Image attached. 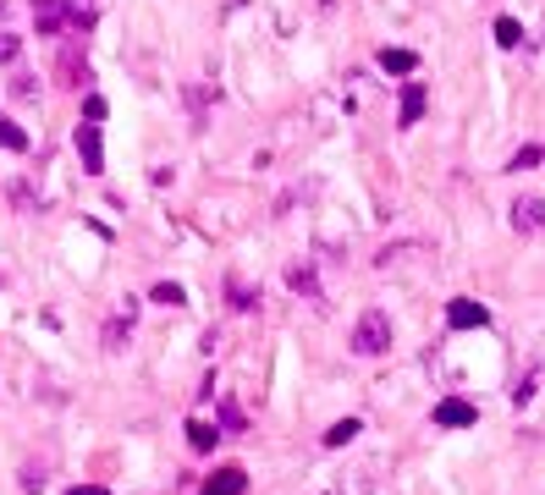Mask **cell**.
I'll return each mask as SVG.
<instances>
[{"instance_id":"obj_22","label":"cell","mask_w":545,"mask_h":495,"mask_svg":"<svg viewBox=\"0 0 545 495\" xmlns=\"http://www.w3.org/2000/svg\"><path fill=\"white\" fill-rule=\"evenodd\" d=\"M534 380H540V375L529 369V375H523V380L512 386V407H529V402H534Z\"/></svg>"},{"instance_id":"obj_9","label":"cell","mask_w":545,"mask_h":495,"mask_svg":"<svg viewBox=\"0 0 545 495\" xmlns=\"http://www.w3.org/2000/svg\"><path fill=\"white\" fill-rule=\"evenodd\" d=\"M94 23H100V0H66V28L89 33Z\"/></svg>"},{"instance_id":"obj_1","label":"cell","mask_w":545,"mask_h":495,"mask_svg":"<svg viewBox=\"0 0 545 495\" xmlns=\"http://www.w3.org/2000/svg\"><path fill=\"white\" fill-rule=\"evenodd\" d=\"M359 358H380V352L391 347V314L386 309H369L359 325H353V341H348Z\"/></svg>"},{"instance_id":"obj_5","label":"cell","mask_w":545,"mask_h":495,"mask_svg":"<svg viewBox=\"0 0 545 495\" xmlns=\"http://www.w3.org/2000/svg\"><path fill=\"white\" fill-rule=\"evenodd\" d=\"M55 78H61L66 89H78V83L89 78V61H83V50H78V44H66V50L55 55Z\"/></svg>"},{"instance_id":"obj_23","label":"cell","mask_w":545,"mask_h":495,"mask_svg":"<svg viewBox=\"0 0 545 495\" xmlns=\"http://www.w3.org/2000/svg\"><path fill=\"white\" fill-rule=\"evenodd\" d=\"M226 292H232V309H253V292L243 287V281H237V275L226 281Z\"/></svg>"},{"instance_id":"obj_16","label":"cell","mask_w":545,"mask_h":495,"mask_svg":"<svg viewBox=\"0 0 545 495\" xmlns=\"http://www.w3.org/2000/svg\"><path fill=\"white\" fill-rule=\"evenodd\" d=\"M248 430V418H243V407L232 402V396H221V435H243Z\"/></svg>"},{"instance_id":"obj_11","label":"cell","mask_w":545,"mask_h":495,"mask_svg":"<svg viewBox=\"0 0 545 495\" xmlns=\"http://www.w3.org/2000/svg\"><path fill=\"white\" fill-rule=\"evenodd\" d=\"M425 100H430L425 83H407V89H402V116H397V121H402V127H414V121L425 116Z\"/></svg>"},{"instance_id":"obj_6","label":"cell","mask_w":545,"mask_h":495,"mask_svg":"<svg viewBox=\"0 0 545 495\" xmlns=\"http://www.w3.org/2000/svg\"><path fill=\"white\" fill-rule=\"evenodd\" d=\"M243 490H248V473L243 468H215L210 479H204L198 495H243Z\"/></svg>"},{"instance_id":"obj_15","label":"cell","mask_w":545,"mask_h":495,"mask_svg":"<svg viewBox=\"0 0 545 495\" xmlns=\"http://www.w3.org/2000/svg\"><path fill=\"white\" fill-rule=\"evenodd\" d=\"M359 430H364V418H342V424H330L325 430V446L336 452V446H348V441H359Z\"/></svg>"},{"instance_id":"obj_2","label":"cell","mask_w":545,"mask_h":495,"mask_svg":"<svg viewBox=\"0 0 545 495\" xmlns=\"http://www.w3.org/2000/svg\"><path fill=\"white\" fill-rule=\"evenodd\" d=\"M446 325L452 330H485L491 325V309L485 303H468V298H452L446 303Z\"/></svg>"},{"instance_id":"obj_3","label":"cell","mask_w":545,"mask_h":495,"mask_svg":"<svg viewBox=\"0 0 545 495\" xmlns=\"http://www.w3.org/2000/svg\"><path fill=\"white\" fill-rule=\"evenodd\" d=\"M78 160H83V171H89V176H100V171H105V144H100V127H94V121H83V127H78Z\"/></svg>"},{"instance_id":"obj_12","label":"cell","mask_w":545,"mask_h":495,"mask_svg":"<svg viewBox=\"0 0 545 495\" xmlns=\"http://www.w3.org/2000/svg\"><path fill=\"white\" fill-rule=\"evenodd\" d=\"M215 441H221V430H215V424L187 418V446H193V452H215Z\"/></svg>"},{"instance_id":"obj_7","label":"cell","mask_w":545,"mask_h":495,"mask_svg":"<svg viewBox=\"0 0 545 495\" xmlns=\"http://www.w3.org/2000/svg\"><path fill=\"white\" fill-rule=\"evenodd\" d=\"M512 226H518L523 237H534V232L545 226V198H518V204H512Z\"/></svg>"},{"instance_id":"obj_14","label":"cell","mask_w":545,"mask_h":495,"mask_svg":"<svg viewBox=\"0 0 545 495\" xmlns=\"http://www.w3.org/2000/svg\"><path fill=\"white\" fill-rule=\"evenodd\" d=\"M0 149H12V155H28V132H23L12 116H0Z\"/></svg>"},{"instance_id":"obj_24","label":"cell","mask_w":545,"mask_h":495,"mask_svg":"<svg viewBox=\"0 0 545 495\" xmlns=\"http://www.w3.org/2000/svg\"><path fill=\"white\" fill-rule=\"evenodd\" d=\"M12 94H17V100H39V83H33L28 72H17V78H12Z\"/></svg>"},{"instance_id":"obj_13","label":"cell","mask_w":545,"mask_h":495,"mask_svg":"<svg viewBox=\"0 0 545 495\" xmlns=\"http://www.w3.org/2000/svg\"><path fill=\"white\" fill-rule=\"evenodd\" d=\"M414 66H419V55H414V50H380V72H391V78L414 72Z\"/></svg>"},{"instance_id":"obj_18","label":"cell","mask_w":545,"mask_h":495,"mask_svg":"<svg viewBox=\"0 0 545 495\" xmlns=\"http://www.w3.org/2000/svg\"><path fill=\"white\" fill-rule=\"evenodd\" d=\"M149 298H155V303H166V309H182V303H187V292L177 287V281H155Z\"/></svg>"},{"instance_id":"obj_21","label":"cell","mask_w":545,"mask_h":495,"mask_svg":"<svg viewBox=\"0 0 545 495\" xmlns=\"http://www.w3.org/2000/svg\"><path fill=\"white\" fill-rule=\"evenodd\" d=\"M518 39H523V28H518V17H496V44H502V50H512Z\"/></svg>"},{"instance_id":"obj_27","label":"cell","mask_w":545,"mask_h":495,"mask_svg":"<svg viewBox=\"0 0 545 495\" xmlns=\"http://www.w3.org/2000/svg\"><path fill=\"white\" fill-rule=\"evenodd\" d=\"M12 198H17V209H39V204H33V187H28V182H12Z\"/></svg>"},{"instance_id":"obj_19","label":"cell","mask_w":545,"mask_h":495,"mask_svg":"<svg viewBox=\"0 0 545 495\" xmlns=\"http://www.w3.org/2000/svg\"><path fill=\"white\" fill-rule=\"evenodd\" d=\"M534 166H545V149H540V144H523V149L507 160V171H534Z\"/></svg>"},{"instance_id":"obj_4","label":"cell","mask_w":545,"mask_h":495,"mask_svg":"<svg viewBox=\"0 0 545 495\" xmlns=\"http://www.w3.org/2000/svg\"><path fill=\"white\" fill-rule=\"evenodd\" d=\"M435 424L441 430H468V424H480V413H473V402L452 396V402H435Z\"/></svg>"},{"instance_id":"obj_17","label":"cell","mask_w":545,"mask_h":495,"mask_svg":"<svg viewBox=\"0 0 545 495\" xmlns=\"http://www.w3.org/2000/svg\"><path fill=\"white\" fill-rule=\"evenodd\" d=\"M127 336H132V309H127L121 319H110V325H105V352H121V341H127Z\"/></svg>"},{"instance_id":"obj_28","label":"cell","mask_w":545,"mask_h":495,"mask_svg":"<svg viewBox=\"0 0 545 495\" xmlns=\"http://www.w3.org/2000/svg\"><path fill=\"white\" fill-rule=\"evenodd\" d=\"M66 495H110V490H100V484H78V490H66Z\"/></svg>"},{"instance_id":"obj_20","label":"cell","mask_w":545,"mask_h":495,"mask_svg":"<svg viewBox=\"0 0 545 495\" xmlns=\"http://www.w3.org/2000/svg\"><path fill=\"white\" fill-rule=\"evenodd\" d=\"M17 479H23V490H28V495H39V490H44V479H50V473H44V462H33V457H28V462H23V473H17Z\"/></svg>"},{"instance_id":"obj_26","label":"cell","mask_w":545,"mask_h":495,"mask_svg":"<svg viewBox=\"0 0 545 495\" xmlns=\"http://www.w3.org/2000/svg\"><path fill=\"white\" fill-rule=\"evenodd\" d=\"M17 50H23V44H17V33H0V66H12V61H17Z\"/></svg>"},{"instance_id":"obj_10","label":"cell","mask_w":545,"mask_h":495,"mask_svg":"<svg viewBox=\"0 0 545 495\" xmlns=\"http://www.w3.org/2000/svg\"><path fill=\"white\" fill-rule=\"evenodd\" d=\"M287 287H292L298 298H309V303H320V275H314L309 264H292V270H287Z\"/></svg>"},{"instance_id":"obj_8","label":"cell","mask_w":545,"mask_h":495,"mask_svg":"<svg viewBox=\"0 0 545 495\" xmlns=\"http://www.w3.org/2000/svg\"><path fill=\"white\" fill-rule=\"evenodd\" d=\"M39 33H66V0H33Z\"/></svg>"},{"instance_id":"obj_25","label":"cell","mask_w":545,"mask_h":495,"mask_svg":"<svg viewBox=\"0 0 545 495\" xmlns=\"http://www.w3.org/2000/svg\"><path fill=\"white\" fill-rule=\"evenodd\" d=\"M83 121H94V127L105 121V100H100V94H89V100H83Z\"/></svg>"}]
</instances>
